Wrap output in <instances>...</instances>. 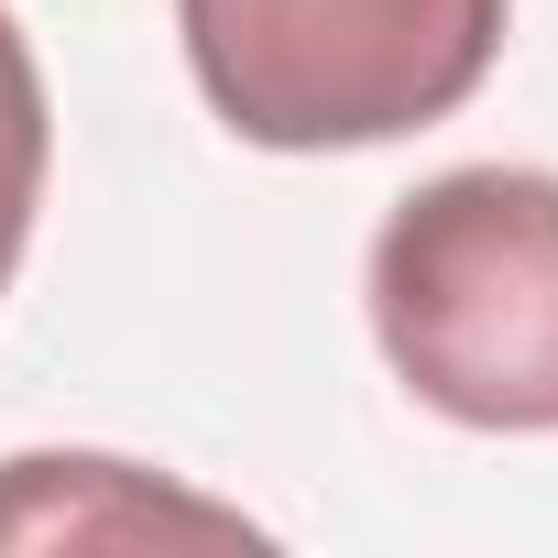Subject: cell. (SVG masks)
Returning a JSON list of instances; mask_svg holds the SVG:
<instances>
[{"instance_id":"7a4b0ae2","label":"cell","mask_w":558,"mask_h":558,"mask_svg":"<svg viewBox=\"0 0 558 558\" xmlns=\"http://www.w3.org/2000/svg\"><path fill=\"white\" fill-rule=\"evenodd\" d=\"M514 0H175L208 110L263 154H362L482 99Z\"/></svg>"},{"instance_id":"6da1fadb","label":"cell","mask_w":558,"mask_h":558,"mask_svg":"<svg viewBox=\"0 0 558 558\" xmlns=\"http://www.w3.org/2000/svg\"><path fill=\"white\" fill-rule=\"evenodd\" d=\"M362 307L395 384L482 438L558 427V175L449 165L384 208Z\"/></svg>"},{"instance_id":"277c9868","label":"cell","mask_w":558,"mask_h":558,"mask_svg":"<svg viewBox=\"0 0 558 558\" xmlns=\"http://www.w3.org/2000/svg\"><path fill=\"white\" fill-rule=\"evenodd\" d=\"M45 165H56V110H45V66L23 45V23L0 12V296L23 274L34 208H45Z\"/></svg>"},{"instance_id":"3957f363","label":"cell","mask_w":558,"mask_h":558,"mask_svg":"<svg viewBox=\"0 0 558 558\" xmlns=\"http://www.w3.org/2000/svg\"><path fill=\"white\" fill-rule=\"evenodd\" d=\"M88 525H110V536H154V525L230 536L241 514L186 504V493H143L132 460H66V449H45V460H0V536H88Z\"/></svg>"}]
</instances>
